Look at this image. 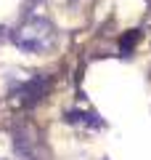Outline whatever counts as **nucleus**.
Wrapping results in <instances>:
<instances>
[{"label":"nucleus","instance_id":"obj_1","mask_svg":"<svg viewBox=\"0 0 151 160\" xmlns=\"http://www.w3.org/2000/svg\"><path fill=\"white\" fill-rule=\"evenodd\" d=\"M11 40L24 53H45L56 46V27L43 16H29L24 24L13 29Z\"/></svg>","mask_w":151,"mask_h":160},{"label":"nucleus","instance_id":"obj_2","mask_svg":"<svg viewBox=\"0 0 151 160\" xmlns=\"http://www.w3.org/2000/svg\"><path fill=\"white\" fill-rule=\"evenodd\" d=\"M48 88H50L48 75H29L27 80H21L16 86L13 96H16V102L21 104V107H34V104L48 93Z\"/></svg>","mask_w":151,"mask_h":160},{"label":"nucleus","instance_id":"obj_3","mask_svg":"<svg viewBox=\"0 0 151 160\" xmlns=\"http://www.w3.org/2000/svg\"><path fill=\"white\" fill-rule=\"evenodd\" d=\"M66 123L80 126V128H88V131L103 128V120L98 118V112H90V109H72V112H66Z\"/></svg>","mask_w":151,"mask_h":160}]
</instances>
